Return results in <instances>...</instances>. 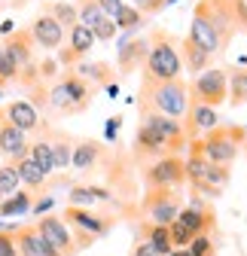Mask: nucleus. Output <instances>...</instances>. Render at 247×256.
I'll return each mask as SVG.
<instances>
[{
	"mask_svg": "<svg viewBox=\"0 0 247 256\" xmlns=\"http://www.w3.org/2000/svg\"><path fill=\"white\" fill-rule=\"evenodd\" d=\"M16 226H10V229H0V256H18V250H16Z\"/></svg>",
	"mask_w": 247,
	"mask_h": 256,
	"instance_id": "34",
	"label": "nucleus"
},
{
	"mask_svg": "<svg viewBox=\"0 0 247 256\" xmlns=\"http://www.w3.org/2000/svg\"><path fill=\"white\" fill-rule=\"evenodd\" d=\"M74 74L80 80H86L92 88H107L113 82V68L107 61H80L74 68Z\"/></svg>",
	"mask_w": 247,
	"mask_h": 256,
	"instance_id": "21",
	"label": "nucleus"
},
{
	"mask_svg": "<svg viewBox=\"0 0 247 256\" xmlns=\"http://www.w3.org/2000/svg\"><path fill=\"white\" fill-rule=\"evenodd\" d=\"M150 52H146V61H144V76L150 80H180L183 74V64H180V40L171 34V30H150Z\"/></svg>",
	"mask_w": 247,
	"mask_h": 256,
	"instance_id": "4",
	"label": "nucleus"
},
{
	"mask_svg": "<svg viewBox=\"0 0 247 256\" xmlns=\"http://www.w3.org/2000/svg\"><path fill=\"white\" fill-rule=\"evenodd\" d=\"M16 250L18 256H58L37 232V226H16Z\"/></svg>",
	"mask_w": 247,
	"mask_h": 256,
	"instance_id": "17",
	"label": "nucleus"
},
{
	"mask_svg": "<svg viewBox=\"0 0 247 256\" xmlns=\"http://www.w3.org/2000/svg\"><path fill=\"white\" fill-rule=\"evenodd\" d=\"M76 18H80V24H86L88 30L95 28L101 18H104V12H101V4L98 0H76Z\"/></svg>",
	"mask_w": 247,
	"mask_h": 256,
	"instance_id": "30",
	"label": "nucleus"
},
{
	"mask_svg": "<svg viewBox=\"0 0 247 256\" xmlns=\"http://www.w3.org/2000/svg\"><path fill=\"white\" fill-rule=\"evenodd\" d=\"M64 222L74 232L76 247H88L95 238H101V235H107L113 229L110 216H98V214H92L88 208H70V204L64 208Z\"/></svg>",
	"mask_w": 247,
	"mask_h": 256,
	"instance_id": "6",
	"label": "nucleus"
},
{
	"mask_svg": "<svg viewBox=\"0 0 247 256\" xmlns=\"http://www.w3.org/2000/svg\"><path fill=\"white\" fill-rule=\"evenodd\" d=\"M132 4L140 16H152V12H162L168 6V0H132Z\"/></svg>",
	"mask_w": 247,
	"mask_h": 256,
	"instance_id": "35",
	"label": "nucleus"
},
{
	"mask_svg": "<svg viewBox=\"0 0 247 256\" xmlns=\"http://www.w3.org/2000/svg\"><path fill=\"white\" fill-rule=\"evenodd\" d=\"M4 119H6V116H4V107H0V125H4Z\"/></svg>",
	"mask_w": 247,
	"mask_h": 256,
	"instance_id": "41",
	"label": "nucleus"
},
{
	"mask_svg": "<svg viewBox=\"0 0 247 256\" xmlns=\"http://www.w3.org/2000/svg\"><path fill=\"white\" fill-rule=\"evenodd\" d=\"M122 119H126L122 113H116V116H110V119H107V138H110V140L119 134V125H122Z\"/></svg>",
	"mask_w": 247,
	"mask_h": 256,
	"instance_id": "39",
	"label": "nucleus"
},
{
	"mask_svg": "<svg viewBox=\"0 0 247 256\" xmlns=\"http://www.w3.org/2000/svg\"><path fill=\"white\" fill-rule=\"evenodd\" d=\"M107 156V146L95 138H82L74 144V156H70V165L76 168V174H92L98 171V165L104 162Z\"/></svg>",
	"mask_w": 247,
	"mask_h": 256,
	"instance_id": "16",
	"label": "nucleus"
},
{
	"mask_svg": "<svg viewBox=\"0 0 247 256\" xmlns=\"http://www.w3.org/2000/svg\"><path fill=\"white\" fill-rule=\"evenodd\" d=\"M238 30H241V22L232 0H198L186 37L210 55H223Z\"/></svg>",
	"mask_w": 247,
	"mask_h": 256,
	"instance_id": "1",
	"label": "nucleus"
},
{
	"mask_svg": "<svg viewBox=\"0 0 247 256\" xmlns=\"http://www.w3.org/2000/svg\"><path fill=\"white\" fill-rule=\"evenodd\" d=\"M132 256H159V253L152 250L144 238H138V241H134V247H132Z\"/></svg>",
	"mask_w": 247,
	"mask_h": 256,
	"instance_id": "37",
	"label": "nucleus"
},
{
	"mask_svg": "<svg viewBox=\"0 0 247 256\" xmlns=\"http://www.w3.org/2000/svg\"><path fill=\"white\" fill-rule=\"evenodd\" d=\"M202 144V156L208 158L210 165H220V168H229L235 162V156H238V144L229 138V128L226 125H217V128H210V132H204L198 138Z\"/></svg>",
	"mask_w": 247,
	"mask_h": 256,
	"instance_id": "9",
	"label": "nucleus"
},
{
	"mask_svg": "<svg viewBox=\"0 0 247 256\" xmlns=\"http://www.w3.org/2000/svg\"><path fill=\"white\" fill-rule=\"evenodd\" d=\"M168 256H190V250H186V247H177V250H171Z\"/></svg>",
	"mask_w": 247,
	"mask_h": 256,
	"instance_id": "40",
	"label": "nucleus"
},
{
	"mask_svg": "<svg viewBox=\"0 0 247 256\" xmlns=\"http://www.w3.org/2000/svg\"><path fill=\"white\" fill-rule=\"evenodd\" d=\"M18 186H22V180H18V174H16V165H0V192H4V198L6 196H12V192H18Z\"/></svg>",
	"mask_w": 247,
	"mask_h": 256,
	"instance_id": "31",
	"label": "nucleus"
},
{
	"mask_svg": "<svg viewBox=\"0 0 247 256\" xmlns=\"http://www.w3.org/2000/svg\"><path fill=\"white\" fill-rule=\"evenodd\" d=\"M190 110V82L183 80H150L140 74L138 88V113H162L171 119H183Z\"/></svg>",
	"mask_w": 247,
	"mask_h": 256,
	"instance_id": "3",
	"label": "nucleus"
},
{
	"mask_svg": "<svg viewBox=\"0 0 247 256\" xmlns=\"http://www.w3.org/2000/svg\"><path fill=\"white\" fill-rule=\"evenodd\" d=\"M0 43H4L6 55L16 61V68H18V70L37 61V43H34V37H30V30H28V28H16L12 34L0 37Z\"/></svg>",
	"mask_w": 247,
	"mask_h": 256,
	"instance_id": "15",
	"label": "nucleus"
},
{
	"mask_svg": "<svg viewBox=\"0 0 247 256\" xmlns=\"http://www.w3.org/2000/svg\"><path fill=\"white\" fill-rule=\"evenodd\" d=\"M4 116H6L10 125H16L18 132H24V134L40 128V113L30 107L28 101H10V104H4Z\"/></svg>",
	"mask_w": 247,
	"mask_h": 256,
	"instance_id": "20",
	"label": "nucleus"
},
{
	"mask_svg": "<svg viewBox=\"0 0 247 256\" xmlns=\"http://www.w3.org/2000/svg\"><path fill=\"white\" fill-rule=\"evenodd\" d=\"M46 138H49V146H52V168L55 171H68L70 168V156H74V138L68 132H58V128H46Z\"/></svg>",
	"mask_w": 247,
	"mask_h": 256,
	"instance_id": "19",
	"label": "nucleus"
},
{
	"mask_svg": "<svg viewBox=\"0 0 247 256\" xmlns=\"http://www.w3.org/2000/svg\"><path fill=\"white\" fill-rule=\"evenodd\" d=\"M144 186L146 189H183L186 186V168L183 156H162L144 168Z\"/></svg>",
	"mask_w": 247,
	"mask_h": 256,
	"instance_id": "7",
	"label": "nucleus"
},
{
	"mask_svg": "<svg viewBox=\"0 0 247 256\" xmlns=\"http://www.w3.org/2000/svg\"><path fill=\"white\" fill-rule=\"evenodd\" d=\"M144 210L150 222L156 226H171L180 214V189H146Z\"/></svg>",
	"mask_w": 247,
	"mask_h": 256,
	"instance_id": "10",
	"label": "nucleus"
},
{
	"mask_svg": "<svg viewBox=\"0 0 247 256\" xmlns=\"http://www.w3.org/2000/svg\"><path fill=\"white\" fill-rule=\"evenodd\" d=\"M43 12H49L64 30H70V28L80 22V18H76V6H74V4H64V0H61V4H43Z\"/></svg>",
	"mask_w": 247,
	"mask_h": 256,
	"instance_id": "29",
	"label": "nucleus"
},
{
	"mask_svg": "<svg viewBox=\"0 0 247 256\" xmlns=\"http://www.w3.org/2000/svg\"><path fill=\"white\" fill-rule=\"evenodd\" d=\"M92 34H95V43H98V40H101V43H113V37L119 34V30H116L113 18H101L95 28H92Z\"/></svg>",
	"mask_w": 247,
	"mask_h": 256,
	"instance_id": "32",
	"label": "nucleus"
},
{
	"mask_svg": "<svg viewBox=\"0 0 247 256\" xmlns=\"http://www.w3.org/2000/svg\"><path fill=\"white\" fill-rule=\"evenodd\" d=\"M140 238L156 250L159 256H168L174 247H171V235H168V226H156V222H144L140 226Z\"/></svg>",
	"mask_w": 247,
	"mask_h": 256,
	"instance_id": "26",
	"label": "nucleus"
},
{
	"mask_svg": "<svg viewBox=\"0 0 247 256\" xmlns=\"http://www.w3.org/2000/svg\"><path fill=\"white\" fill-rule=\"evenodd\" d=\"M146 22V16H140L132 4H122L119 10H116V16H113V24H116V30H126V34L132 37V34H138V28Z\"/></svg>",
	"mask_w": 247,
	"mask_h": 256,
	"instance_id": "27",
	"label": "nucleus"
},
{
	"mask_svg": "<svg viewBox=\"0 0 247 256\" xmlns=\"http://www.w3.org/2000/svg\"><path fill=\"white\" fill-rule=\"evenodd\" d=\"M183 146H186V134L177 119L162 113H140V128L134 134L138 158L152 156V162H156L162 156H180Z\"/></svg>",
	"mask_w": 247,
	"mask_h": 256,
	"instance_id": "2",
	"label": "nucleus"
},
{
	"mask_svg": "<svg viewBox=\"0 0 247 256\" xmlns=\"http://www.w3.org/2000/svg\"><path fill=\"white\" fill-rule=\"evenodd\" d=\"M177 49H180V64H186V70L196 74V76H198L202 70H208V68H210V61H214V55L204 52L202 46H196L190 37H183Z\"/></svg>",
	"mask_w": 247,
	"mask_h": 256,
	"instance_id": "22",
	"label": "nucleus"
},
{
	"mask_svg": "<svg viewBox=\"0 0 247 256\" xmlns=\"http://www.w3.org/2000/svg\"><path fill=\"white\" fill-rule=\"evenodd\" d=\"M30 204H34V196H30L28 189H18L10 198L0 202V216H22V214L30 210Z\"/></svg>",
	"mask_w": 247,
	"mask_h": 256,
	"instance_id": "28",
	"label": "nucleus"
},
{
	"mask_svg": "<svg viewBox=\"0 0 247 256\" xmlns=\"http://www.w3.org/2000/svg\"><path fill=\"white\" fill-rule=\"evenodd\" d=\"M180 125H183V134H186V144H190V140H198L204 132H210V128H217L220 125V116H217V110H214V107L198 104L192 94H190V110H186V116L180 119Z\"/></svg>",
	"mask_w": 247,
	"mask_h": 256,
	"instance_id": "13",
	"label": "nucleus"
},
{
	"mask_svg": "<svg viewBox=\"0 0 247 256\" xmlns=\"http://www.w3.org/2000/svg\"><path fill=\"white\" fill-rule=\"evenodd\" d=\"M241 150H247V140H244V146H241Z\"/></svg>",
	"mask_w": 247,
	"mask_h": 256,
	"instance_id": "42",
	"label": "nucleus"
},
{
	"mask_svg": "<svg viewBox=\"0 0 247 256\" xmlns=\"http://www.w3.org/2000/svg\"><path fill=\"white\" fill-rule=\"evenodd\" d=\"M226 82H229L226 101L232 107L247 104V64H232V68H226Z\"/></svg>",
	"mask_w": 247,
	"mask_h": 256,
	"instance_id": "24",
	"label": "nucleus"
},
{
	"mask_svg": "<svg viewBox=\"0 0 247 256\" xmlns=\"http://www.w3.org/2000/svg\"><path fill=\"white\" fill-rule=\"evenodd\" d=\"M98 88H92L86 80H80L74 70L58 74L55 82H49V113L55 116H80L92 107Z\"/></svg>",
	"mask_w": 247,
	"mask_h": 256,
	"instance_id": "5",
	"label": "nucleus"
},
{
	"mask_svg": "<svg viewBox=\"0 0 247 256\" xmlns=\"http://www.w3.org/2000/svg\"><path fill=\"white\" fill-rule=\"evenodd\" d=\"M52 208H55V198H49V196H43L40 202H34V204H30V210H34L37 216H46Z\"/></svg>",
	"mask_w": 247,
	"mask_h": 256,
	"instance_id": "36",
	"label": "nucleus"
},
{
	"mask_svg": "<svg viewBox=\"0 0 247 256\" xmlns=\"http://www.w3.org/2000/svg\"><path fill=\"white\" fill-rule=\"evenodd\" d=\"M37 232H40V238H43L58 256H74V253L80 250L76 241H74L70 226H68L61 216H55V214H46V216L37 220Z\"/></svg>",
	"mask_w": 247,
	"mask_h": 256,
	"instance_id": "11",
	"label": "nucleus"
},
{
	"mask_svg": "<svg viewBox=\"0 0 247 256\" xmlns=\"http://www.w3.org/2000/svg\"><path fill=\"white\" fill-rule=\"evenodd\" d=\"M146 52H150L146 37H140V34L126 37V40L119 43V52H116V74H119V76H132V74L144 70Z\"/></svg>",
	"mask_w": 247,
	"mask_h": 256,
	"instance_id": "12",
	"label": "nucleus"
},
{
	"mask_svg": "<svg viewBox=\"0 0 247 256\" xmlns=\"http://www.w3.org/2000/svg\"><path fill=\"white\" fill-rule=\"evenodd\" d=\"M95 202H113V192L101 186H70V196H68L70 208H92Z\"/></svg>",
	"mask_w": 247,
	"mask_h": 256,
	"instance_id": "25",
	"label": "nucleus"
},
{
	"mask_svg": "<svg viewBox=\"0 0 247 256\" xmlns=\"http://www.w3.org/2000/svg\"><path fill=\"white\" fill-rule=\"evenodd\" d=\"M190 256H214V241L208 235H196L190 244H186Z\"/></svg>",
	"mask_w": 247,
	"mask_h": 256,
	"instance_id": "33",
	"label": "nucleus"
},
{
	"mask_svg": "<svg viewBox=\"0 0 247 256\" xmlns=\"http://www.w3.org/2000/svg\"><path fill=\"white\" fill-rule=\"evenodd\" d=\"M0 202H4V192H0Z\"/></svg>",
	"mask_w": 247,
	"mask_h": 256,
	"instance_id": "43",
	"label": "nucleus"
},
{
	"mask_svg": "<svg viewBox=\"0 0 247 256\" xmlns=\"http://www.w3.org/2000/svg\"><path fill=\"white\" fill-rule=\"evenodd\" d=\"M0 156H4L6 162H18V158L28 156V134L18 132L16 125H10L6 119L0 125Z\"/></svg>",
	"mask_w": 247,
	"mask_h": 256,
	"instance_id": "18",
	"label": "nucleus"
},
{
	"mask_svg": "<svg viewBox=\"0 0 247 256\" xmlns=\"http://www.w3.org/2000/svg\"><path fill=\"white\" fill-rule=\"evenodd\" d=\"M30 37H34V43H37V49H46V52H55V49H61V43H64V34L68 30L61 28L49 12H37L34 16V22H30Z\"/></svg>",
	"mask_w": 247,
	"mask_h": 256,
	"instance_id": "14",
	"label": "nucleus"
},
{
	"mask_svg": "<svg viewBox=\"0 0 247 256\" xmlns=\"http://www.w3.org/2000/svg\"><path fill=\"white\" fill-rule=\"evenodd\" d=\"M98 4H101L104 18H113V16H116V10L122 6V0H98Z\"/></svg>",
	"mask_w": 247,
	"mask_h": 256,
	"instance_id": "38",
	"label": "nucleus"
},
{
	"mask_svg": "<svg viewBox=\"0 0 247 256\" xmlns=\"http://www.w3.org/2000/svg\"><path fill=\"white\" fill-rule=\"evenodd\" d=\"M190 94H192L198 104H208V107L217 110L220 104H226V94H229L226 70L223 68H208V70H202L190 82Z\"/></svg>",
	"mask_w": 247,
	"mask_h": 256,
	"instance_id": "8",
	"label": "nucleus"
},
{
	"mask_svg": "<svg viewBox=\"0 0 247 256\" xmlns=\"http://www.w3.org/2000/svg\"><path fill=\"white\" fill-rule=\"evenodd\" d=\"M10 165H16V174H18V180H22V186L30 192V196H37V192H43L46 186H49V177L30 162V158L24 156V158H18V162H10Z\"/></svg>",
	"mask_w": 247,
	"mask_h": 256,
	"instance_id": "23",
	"label": "nucleus"
}]
</instances>
